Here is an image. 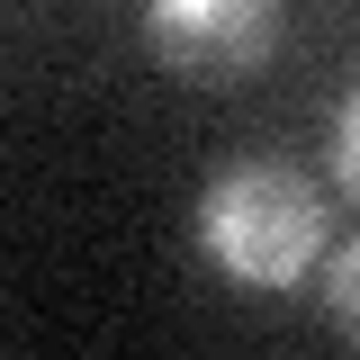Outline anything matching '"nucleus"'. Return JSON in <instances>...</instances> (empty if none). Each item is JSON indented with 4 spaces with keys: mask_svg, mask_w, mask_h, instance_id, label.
Wrapping results in <instances>:
<instances>
[{
    "mask_svg": "<svg viewBox=\"0 0 360 360\" xmlns=\"http://www.w3.org/2000/svg\"><path fill=\"white\" fill-rule=\"evenodd\" d=\"M198 252L243 288H297L324 262V189L297 162H225L198 189Z\"/></svg>",
    "mask_w": 360,
    "mask_h": 360,
    "instance_id": "obj_1",
    "label": "nucleus"
},
{
    "mask_svg": "<svg viewBox=\"0 0 360 360\" xmlns=\"http://www.w3.org/2000/svg\"><path fill=\"white\" fill-rule=\"evenodd\" d=\"M144 37L189 82H234V72L270 63L279 0H144Z\"/></svg>",
    "mask_w": 360,
    "mask_h": 360,
    "instance_id": "obj_2",
    "label": "nucleus"
},
{
    "mask_svg": "<svg viewBox=\"0 0 360 360\" xmlns=\"http://www.w3.org/2000/svg\"><path fill=\"white\" fill-rule=\"evenodd\" d=\"M324 315H333L342 342H360V243H342V252L324 262Z\"/></svg>",
    "mask_w": 360,
    "mask_h": 360,
    "instance_id": "obj_3",
    "label": "nucleus"
},
{
    "mask_svg": "<svg viewBox=\"0 0 360 360\" xmlns=\"http://www.w3.org/2000/svg\"><path fill=\"white\" fill-rule=\"evenodd\" d=\"M333 180L360 198V82L342 90V108H333Z\"/></svg>",
    "mask_w": 360,
    "mask_h": 360,
    "instance_id": "obj_4",
    "label": "nucleus"
}]
</instances>
